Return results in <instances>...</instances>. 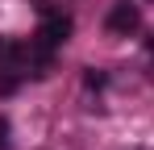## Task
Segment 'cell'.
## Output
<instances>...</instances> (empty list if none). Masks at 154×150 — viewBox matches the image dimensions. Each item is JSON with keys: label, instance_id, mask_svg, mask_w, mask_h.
Masks as SVG:
<instances>
[{"label": "cell", "instance_id": "cell-1", "mask_svg": "<svg viewBox=\"0 0 154 150\" xmlns=\"http://www.w3.org/2000/svg\"><path fill=\"white\" fill-rule=\"evenodd\" d=\"M108 33H133L137 25H142V13H137V4H129V0H117L112 8H108Z\"/></svg>", "mask_w": 154, "mask_h": 150}, {"label": "cell", "instance_id": "cell-2", "mask_svg": "<svg viewBox=\"0 0 154 150\" xmlns=\"http://www.w3.org/2000/svg\"><path fill=\"white\" fill-rule=\"evenodd\" d=\"M83 83H88V88H104V75H100V71H88V75H83Z\"/></svg>", "mask_w": 154, "mask_h": 150}, {"label": "cell", "instance_id": "cell-3", "mask_svg": "<svg viewBox=\"0 0 154 150\" xmlns=\"http://www.w3.org/2000/svg\"><path fill=\"white\" fill-rule=\"evenodd\" d=\"M0 150H8V121L0 117Z\"/></svg>", "mask_w": 154, "mask_h": 150}]
</instances>
